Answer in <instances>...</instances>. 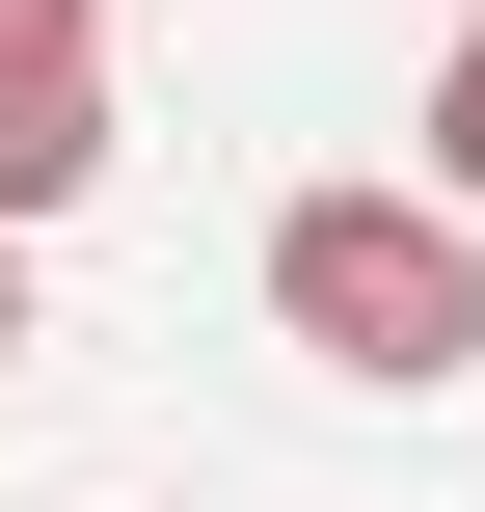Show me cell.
Masks as SVG:
<instances>
[{"label": "cell", "mask_w": 485, "mask_h": 512, "mask_svg": "<svg viewBox=\"0 0 485 512\" xmlns=\"http://www.w3.org/2000/svg\"><path fill=\"white\" fill-rule=\"evenodd\" d=\"M270 324L351 405H459L485 378V216H432V189H297L270 216Z\"/></svg>", "instance_id": "obj_1"}, {"label": "cell", "mask_w": 485, "mask_h": 512, "mask_svg": "<svg viewBox=\"0 0 485 512\" xmlns=\"http://www.w3.org/2000/svg\"><path fill=\"white\" fill-rule=\"evenodd\" d=\"M108 189V0H0V243Z\"/></svg>", "instance_id": "obj_2"}, {"label": "cell", "mask_w": 485, "mask_h": 512, "mask_svg": "<svg viewBox=\"0 0 485 512\" xmlns=\"http://www.w3.org/2000/svg\"><path fill=\"white\" fill-rule=\"evenodd\" d=\"M405 162H432V216H485V0H459V54H432V108H405Z\"/></svg>", "instance_id": "obj_3"}, {"label": "cell", "mask_w": 485, "mask_h": 512, "mask_svg": "<svg viewBox=\"0 0 485 512\" xmlns=\"http://www.w3.org/2000/svg\"><path fill=\"white\" fill-rule=\"evenodd\" d=\"M0 351H27V243H0Z\"/></svg>", "instance_id": "obj_4"}]
</instances>
